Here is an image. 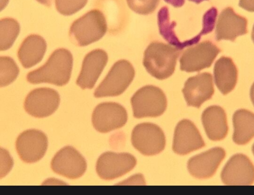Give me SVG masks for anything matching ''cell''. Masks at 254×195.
Masks as SVG:
<instances>
[{
  "instance_id": "cell-1",
  "label": "cell",
  "mask_w": 254,
  "mask_h": 195,
  "mask_svg": "<svg viewBox=\"0 0 254 195\" xmlns=\"http://www.w3.org/2000/svg\"><path fill=\"white\" fill-rule=\"evenodd\" d=\"M72 63V56L68 50L57 49L42 66L28 73L27 80L32 84L48 83L64 86L69 80Z\"/></svg>"
},
{
  "instance_id": "cell-2",
  "label": "cell",
  "mask_w": 254,
  "mask_h": 195,
  "mask_svg": "<svg viewBox=\"0 0 254 195\" xmlns=\"http://www.w3.org/2000/svg\"><path fill=\"white\" fill-rule=\"evenodd\" d=\"M179 50L159 42L150 43L144 53L143 64L152 76L163 80L174 73Z\"/></svg>"
},
{
  "instance_id": "cell-3",
  "label": "cell",
  "mask_w": 254,
  "mask_h": 195,
  "mask_svg": "<svg viewBox=\"0 0 254 195\" xmlns=\"http://www.w3.org/2000/svg\"><path fill=\"white\" fill-rule=\"evenodd\" d=\"M107 26L103 13L93 9L74 21L69 36L77 45L85 46L98 41L106 33Z\"/></svg>"
},
{
  "instance_id": "cell-4",
  "label": "cell",
  "mask_w": 254,
  "mask_h": 195,
  "mask_svg": "<svg viewBox=\"0 0 254 195\" xmlns=\"http://www.w3.org/2000/svg\"><path fill=\"white\" fill-rule=\"evenodd\" d=\"M130 103L136 118L159 117L167 106L165 93L153 85H146L139 89L131 98Z\"/></svg>"
},
{
  "instance_id": "cell-5",
  "label": "cell",
  "mask_w": 254,
  "mask_h": 195,
  "mask_svg": "<svg viewBox=\"0 0 254 195\" xmlns=\"http://www.w3.org/2000/svg\"><path fill=\"white\" fill-rule=\"evenodd\" d=\"M134 75V69L128 61L125 60L118 61L96 88L94 96L100 98L121 95L131 83Z\"/></svg>"
},
{
  "instance_id": "cell-6",
  "label": "cell",
  "mask_w": 254,
  "mask_h": 195,
  "mask_svg": "<svg viewBox=\"0 0 254 195\" xmlns=\"http://www.w3.org/2000/svg\"><path fill=\"white\" fill-rule=\"evenodd\" d=\"M131 141L136 150L146 156L160 153L166 144L162 130L157 125L150 123L137 125L132 131Z\"/></svg>"
},
{
  "instance_id": "cell-7",
  "label": "cell",
  "mask_w": 254,
  "mask_h": 195,
  "mask_svg": "<svg viewBox=\"0 0 254 195\" xmlns=\"http://www.w3.org/2000/svg\"><path fill=\"white\" fill-rule=\"evenodd\" d=\"M136 164V158L130 153L107 151L98 158L96 171L101 179L111 180L127 173Z\"/></svg>"
},
{
  "instance_id": "cell-8",
  "label": "cell",
  "mask_w": 254,
  "mask_h": 195,
  "mask_svg": "<svg viewBox=\"0 0 254 195\" xmlns=\"http://www.w3.org/2000/svg\"><path fill=\"white\" fill-rule=\"evenodd\" d=\"M127 114L120 104L103 102L96 106L92 115L94 129L101 133H107L123 127L127 122Z\"/></svg>"
},
{
  "instance_id": "cell-9",
  "label": "cell",
  "mask_w": 254,
  "mask_h": 195,
  "mask_svg": "<svg viewBox=\"0 0 254 195\" xmlns=\"http://www.w3.org/2000/svg\"><path fill=\"white\" fill-rule=\"evenodd\" d=\"M51 168L59 175L76 179L84 174L87 163L84 157L76 149L66 146L54 155L51 162Z\"/></svg>"
},
{
  "instance_id": "cell-10",
  "label": "cell",
  "mask_w": 254,
  "mask_h": 195,
  "mask_svg": "<svg viewBox=\"0 0 254 195\" xmlns=\"http://www.w3.org/2000/svg\"><path fill=\"white\" fill-rule=\"evenodd\" d=\"M15 147L22 161L27 163H35L45 154L48 147V138L40 130H27L18 136Z\"/></svg>"
},
{
  "instance_id": "cell-11",
  "label": "cell",
  "mask_w": 254,
  "mask_h": 195,
  "mask_svg": "<svg viewBox=\"0 0 254 195\" xmlns=\"http://www.w3.org/2000/svg\"><path fill=\"white\" fill-rule=\"evenodd\" d=\"M220 49L210 41H205L187 49L180 60V69L191 72L210 66Z\"/></svg>"
},
{
  "instance_id": "cell-12",
  "label": "cell",
  "mask_w": 254,
  "mask_h": 195,
  "mask_svg": "<svg viewBox=\"0 0 254 195\" xmlns=\"http://www.w3.org/2000/svg\"><path fill=\"white\" fill-rule=\"evenodd\" d=\"M60 102L58 92L50 88H36L27 95L24 108L30 115L38 118L48 117L58 109Z\"/></svg>"
},
{
  "instance_id": "cell-13",
  "label": "cell",
  "mask_w": 254,
  "mask_h": 195,
  "mask_svg": "<svg viewBox=\"0 0 254 195\" xmlns=\"http://www.w3.org/2000/svg\"><path fill=\"white\" fill-rule=\"evenodd\" d=\"M221 178L227 185H251L254 183V165L246 155L235 154L224 167Z\"/></svg>"
},
{
  "instance_id": "cell-14",
  "label": "cell",
  "mask_w": 254,
  "mask_h": 195,
  "mask_svg": "<svg viewBox=\"0 0 254 195\" xmlns=\"http://www.w3.org/2000/svg\"><path fill=\"white\" fill-rule=\"evenodd\" d=\"M204 146L205 142L192 122L183 119L178 123L173 138V150L175 153L184 155Z\"/></svg>"
},
{
  "instance_id": "cell-15",
  "label": "cell",
  "mask_w": 254,
  "mask_h": 195,
  "mask_svg": "<svg viewBox=\"0 0 254 195\" xmlns=\"http://www.w3.org/2000/svg\"><path fill=\"white\" fill-rule=\"evenodd\" d=\"M226 155L225 150L219 147L211 148L191 157L188 162L189 173L199 179L213 176Z\"/></svg>"
},
{
  "instance_id": "cell-16",
  "label": "cell",
  "mask_w": 254,
  "mask_h": 195,
  "mask_svg": "<svg viewBox=\"0 0 254 195\" xmlns=\"http://www.w3.org/2000/svg\"><path fill=\"white\" fill-rule=\"evenodd\" d=\"M188 106L199 108L214 92L212 75L203 72L189 78L182 89Z\"/></svg>"
},
{
  "instance_id": "cell-17",
  "label": "cell",
  "mask_w": 254,
  "mask_h": 195,
  "mask_svg": "<svg viewBox=\"0 0 254 195\" xmlns=\"http://www.w3.org/2000/svg\"><path fill=\"white\" fill-rule=\"evenodd\" d=\"M247 19L237 13L231 7L224 9L219 15L216 27L217 41H234L239 36L248 33Z\"/></svg>"
},
{
  "instance_id": "cell-18",
  "label": "cell",
  "mask_w": 254,
  "mask_h": 195,
  "mask_svg": "<svg viewBox=\"0 0 254 195\" xmlns=\"http://www.w3.org/2000/svg\"><path fill=\"white\" fill-rule=\"evenodd\" d=\"M108 61V55L101 49H96L85 57L76 84L82 89H91L104 68Z\"/></svg>"
},
{
  "instance_id": "cell-19",
  "label": "cell",
  "mask_w": 254,
  "mask_h": 195,
  "mask_svg": "<svg viewBox=\"0 0 254 195\" xmlns=\"http://www.w3.org/2000/svg\"><path fill=\"white\" fill-rule=\"evenodd\" d=\"M201 121L206 135L210 140H221L227 135L228 127L226 114L220 106L212 105L206 108L202 114Z\"/></svg>"
},
{
  "instance_id": "cell-20",
  "label": "cell",
  "mask_w": 254,
  "mask_h": 195,
  "mask_svg": "<svg viewBox=\"0 0 254 195\" xmlns=\"http://www.w3.org/2000/svg\"><path fill=\"white\" fill-rule=\"evenodd\" d=\"M214 76L216 85L224 95L235 88L238 79V70L232 59L221 57L215 63Z\"/></svg>"
},
{
  "instance_id": "cell-21",
  "label": "cell",
  "mask_w": 254,
  "mask_h": 195,
  "mask_svg": "<svg viewBox=\"0 0 254 195\" xmlns=\"http://www.w3.org/2000/svg\"><path fill=\"white\" fill-rule=\"evenodd\" d=\"M46 48V42L41 36L31 35L22 43L18 51V58L24 68H30L42 60Z\"/></svg>"
},
{
  "instance_id": "cell-22",
  "label": "cell",
  "mask_w": 254,
  "mask_h": 195,
  "mask_svg": "<svg viewBox=\"0 0 254 195\" xmlns=\"http://www.w3.org/2000/svg\"><path fill=\"white\" fill-rule=\"evenodd\" d=\"M233 140L235 143L246 144L254 137V113L246 109H239L233 115Z\"/></svg>"
},
{
  "instance_id": "cell-23",
  "label": "cell",
  "mask_w": 254,
  "mask_h": 195,
  "mask_svg": "<svg viewBox=\"0 0 254 195\" xmlns=\"http://www.w3.org/2000/svg\"><path fill=\"white\" fill-rule=\"evenodd\" d=\"M158 25L160 34L169 44L179 50L191 46L190 40L180 41L174 31L175 22H170L169 10L167 7H162L158 13Z\"/></svg>"
},
{
  "instance_id": "cell-24",
  "label": "cell",
  "mask_w": 254,
  "mask_h": 195,
  "mask_svg": "<svg viewBox=\"0 0 254 195\" xmlns=\"http://www.w3.org/2000/svg\"><path fill=\"white\" fill-rule=\"evenodd\" d=\"M20 31L18 22L11 18H2L0 21V50L9 49L18 36Z\"/></svg>"
},
{
  "instance_id": "cell-25",
  "label": "cell",
  "mask_w": 254,
  "mask_h": 195,
  "mask_svg": "<svg viewBox=\"0 0 254 195\" xmlns=\"http://www.w3.org/2000/svg\"><path fill=\"white\" fill-rule=\"evenodd\" d=\"M19 68L14 60L9 57L0 58V86H6L17 78Z\"/></svg>"
},
{
  "instance_id": "cell-26",
  "label": "cell",
  "mask_w": 254,
  "mask_h": 195,
  "mask_svg": "<svg viewBox=\"0 0 254 195\" xmlns=\"http://www.w3.org/2000/svg\"><path fill=\"white\" fill-rule=\"evenodd\" d=\"M88 0H55L57 10L64 15H70L82 9Z\"/></svg>"
},
{
  "instance_id": "cell-27",
  "label": "cell",
  "mask_w": 254,
  "mask_h": 195,
  "mask_svg": "<svg viewBox=\"0 0 254 195\" xmlns=\"http://www.w3.org/2000/svg\"><path fill=\"white\" fill-rule=\"evenodd\" d=\"M128 7L137 13L147 15L153 12L160 0H126Z\"/></svg>"
},
{
  "instance_id": "cell-28",
  "label": "cell",
  "mask_w": 254,
  "mask_h": 195,
  "mask_svg": "<svg viewBox=\"0 0 254 195\" xmlns=\"http://www.w3.org/2000/svg\"><path fill=\"white\" fill-rule=\"evenodd\" d=\"M217 15V10L214 7H212L205 13L203 17L202 28L199 33L200 36L209 33L213 30Z\"/></svg>"
},
{
  "instance_id": "cell-29",
  "label": "cell",
  "mask_w": 254,
  "mask_h": 195,
  "mask_svg": "<svg viewBox=\"0 0 254 195\" xmlns=\"http://www.w3.org/2000/svg\"><path fill=\"white\" fill-rule=\"evenodd\" d=\"M239 6L247 11L254 12V0H240Z\"/></svg>"
},
{
  "instance_id": "cell-30",
  "label": "cell",
  "mask_w": 254,
  "mask_h": 195,
  "mask_svg": "<svg viewBox=\"0 0 254 195\" xmlns=\"http://www.w3.org/2000/svg\"><path fill=\"white\" fill-rule=\"evenodd\" d=\"M165 1L176 7H179L183 6L185 0H164Z\"/></svg>"
},
{
  "instance_id": "cell-31",
  "label": "cell",
  "mask_w": 254,
  "mask_h": 195,
  "mask_svg": "<svg viewBox=\"0 0 254 195\" xmlns=\"http://www.w3.org/2000/svg\"><path fill=\"white\" fill-rule=\"evenodd\" d=\"M40 3L44 4L47 6H50L51 4L52 0H36Z\"/></svg>"
},
{
  "instance_id": "cell-32",
  "label": "cell",
  "mask_w": 254,
  "mask_h": 195,
  "mask_svg": "<svg viewBox=\"0 0 254 195\" xmlns=\"http://www.w3.org/2000/svg\"><path fill=\"white\" fill-rule=\"evenodd\" d=\"M250 97L252 103L254 105V82L251 86L250 90Z\"/></svg>"
},
{
  "instance_id": "cell-33",
  "label": "cell",
  "mask_w": 254,
  "mask_h": 195,
  "mask_svg": "<svg viewBox=\"0 0 254 195\" xmlns=\"http://www.w3.org/2000/svg\"><path fill=\"white\" fill-rule=\"evenodd\" d=\"M189 0L190 1H192L193 2H195V3L198 4L204 0Z\"/></svg>"
},
{
  "instance_id": "cell-34",
  "label": "cell",
  "mask_w": 254,
  "mask_h": 195,
  "mask_svg": "<svg viewBox=\"0 0 254 195\" xmlns=\"http://www.w3.org/2000/svg\"><path fill=\"white\" fill-rule=\"evenodd\" d=\"M252 39L254 43V25L253 28L252 32Z\"/></svg>"
},
{
  "instance_id": "cell-35",
  "label": "cell",
  "mask_w": 254,
  "mask_h": 195,
  "mask_svg": "<svg viewBox=\"0 0 254 195\" xmlns=\"http://www.w3.org/2000/svg\"><path fill=\"white\" fill-rule=\"evenodd\" d=\"M252 151H253V153L254 155V144H253V146H252Z\"/></svg>"
}]
</instances>
